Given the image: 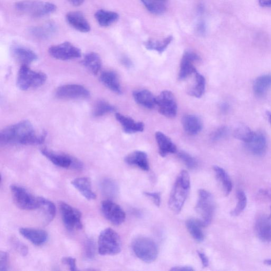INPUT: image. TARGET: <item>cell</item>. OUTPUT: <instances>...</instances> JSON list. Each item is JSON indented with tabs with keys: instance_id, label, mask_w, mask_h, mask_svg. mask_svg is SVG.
<instances>
[{
	"instance_id": "obj_49",
	"label": "cell",
	"mask_w": 271,
	"mask_h": 271,
	"mask_svg": "<svg viewBox=\"0 0 271 271\" xmlns=\"http://www.w3.org/2000/svg\"><path fill=\"white\" fill-rule=\"evenodd\" d=\"M259 198L266 201H271V190L269 189H263L259 192Z\"/></svg>"
},
{
	"instance_id": "obj_47",
	"label": "cell",
	"mask_w": 271,
	"mask_h": 271,
	"mask_svg": "<svg viewBox=\"0 0 271 271\" xmlns=\"http://www.w3.org/2000/svg\"><path fill=\"white\" fill-rule=\"evenodd\" d=\"M144 195L152 199L155 205L160 207L161 202V197L160 192H145Z\"/></svg>"
},
{
	"instance_id": "obj_36",
	"label": "cell",
	"mask_w": 271,
	"mask_h": 271,
	"mask_svg": "<svg viewBox=\"0 0 271 271\" xmlns=\"http://www.w3.org/2000/svg\"><path fill=\"white\" fill-rule=\"evenodd\" d=\"M146 9L150 12L155 14H161L166 10L164 2L160 0H141Z\"/></svg>"
},
{
	"instance_id": "obj_48",
	"label": "cell",
	"mask_w": 271,
	"mask_h": 271,
	"mask_svg": "<svg viewBox=\"0 0 271 271\" xmlns=\"http://www.w3.org/2000/svg\"><path fill=\"white\" fill-rule=\"evenodd\" d=\"M62 262L69 267L72 271L77 270L76 266V259L72 257H65L62 260Z\"/></svg>"
},
{
	"instance_id": "obj_16",
	"label": "cell",
	"mask_w": 271,
	"mask_h": 271,
	"mask_svg": "<svg viewBox=\"0 0 271 271\" xmlns=\"http://www.w3.org/2000/svg\"><path fill=\"white\" fill-rule=\"evenodd\" d=\"M68 24L77 31L84 33L90 31L91 27L85 15L79 11H72L66 15Z\"/></svg>"
},
{
	"instance_id": "obj_46",
	"label": "cell",
	"mask_w": 271,
	"mask_h": 271,
	"mask_svg": "<svg viewBox=\"0 0 271 271\" xmlns=\"http://www.w3.org/2000/svg\"><path fill=\"white\" fill-rule=\"evenodd\" d=\"M9 255L5 252L0 253V271H7L9 268Z\"/></svg>"
},
{
	"instance_id": "obj_42",
	"label": "cell",
	"mask_w": 271,
	"mask_h": 271,
	"mask_svg": "<svg viewBox=\"0 0 271 271\" xmlns=\"http://www.w3.org/2000/svg\"><path fill=\"white\" fill-rule=\"evenodd\" d=\"M178 156L187 168L192 170L197 168L198 165L197 160L189 154L184 151H181L179 153Z\"/></svg>"
},
{
	"instance_id": "obj_2",
	"label": "cell",
	"mask_w": 271,
	"mask_h": 271,
	"mask_svg": "<svg viewBox=\"0 0 271 271\" xmlns=\"http://www.w3.org/2000/svg\"><path fill=\"white\" fill-rule=\"evenodd\" d=\"M190 189V178L186 171L181 172L172 188L169 200L170 209L179 213L184 204Z\"/></svg>"
},
{
	"instance_id": "obj_7",
	"label": "cell",
	"mask_w": 271,
	"mask_h": 271,
	"mask_svg": "<svg viewBox=\"0 0 271 271\" xmlns=\"http://www.w3.org/2000/svg\"><path fill=\"white\" fill-rule=\"evenodd\" d=\"M133 250L136 257L146 263H152L157 258L158 247L154 241L146 237H138L132 242Z\"/></svg>"
},
{
	"instance_id": "obj_23",
	"label": "cell",
	"mask_w": 271,
	"mask_h": 271,
	"mask_svg": "<svg viewBox=\"0 0 271 271\" xmlns=\"http://www.w3.org/2000/svg\"><path fill=\"white\" fill-rule=\"evenodd\" d=\"M116 118L118 122L121 124L124 131L127 134H133L142 132L144 130V124L142 122H135L129 117L125 116L119 113H116Z\"/></svg>"
},
{
	"instance_id": "obj_38",
	"label": "cell",
	"mask_w": 271,
	"mask_h": 271,
	"mask_svg": "<svg viewBox=\"0 0 271 271\" xmlns=\"http://www.w3.org/2000/svg\"><path fill=\"white\" fill-rule=\"evenodd\" d=\"M56 27L53 24L48 23L34 28L32 30V34L37 37L45 39L54 33Z\"/></svg>"
},
{
	"instance_id": "obj_37",
	"label": "cell",
	"mask_w": 271,
	"mask_h": 271,
	"mask_svg": "<svg viewBox=\"0 0 271 271\" xmlns=\"http://www.w3.org/2000/svg\"><path fill=\"white\" fill-rule=\"evenodd\" d=\"M254 134L249 128L242 125L238 126L235 130L234 136L236 139L247 143L251 141Z\"/></svg>"
},
{
	"instance_id": "obj_26",
	"label": "cell",
	"mask_w": 271,
	"mask_h": 271,
	"mask_svg": "<svg viewBox=\"0 0 271 271\" xmlns=\"http://www.w3.org/2000/svg\"><path fill=\"white\" fill-rule=\"evenodd\" d=\"M100 80L102 84L112 91L117 93H122L121 87H120L118 75L113 71H104L100 76Z\"/></svg>"
},
{
	"instance_id": "obj_10",
	"label": "cell",
	"mask_w": 271,
	"mask_h": 271,
	"mask_svg": "<svg viewBox=\"0 0 271 271\" xmlns=\"http://www.w3.org/2000/svg\"><path fill=\"white\" fill-rule=\"evenodd\" d=\"M41 153L57 167L76 170H81L83 168V164L80 161L69 155L57 153L46 148L42 149Z\"/></svg>"
},
{
	"instance_id": "obj_39",
	"label": "cell",
	"mask_w": 271,
	"mask_h": 271,
	"mask_svg": "<svg viewBox=\"0 0 271 271\" xmlns=\"http://www.w3.org/2000/svg\"><path fill=\"white\" fill-rule=\"evenodd\" d=\"M102 192L107 196L114 197L117 194L118 186L114 181L105 179L102 181L100 184Z\"/></svg>"
},
{
	"instance_id": "obj_5",
	"label": "cell",
	"mask_w": 271,
	"mask_h": 271,
	"mask_svg": "<svg viewBox=\"0 0 271 271\" xmlns=\"http://www.w3.org/2000/svg\"><path fill=\"white\" fill-rule=\"evenodd\" d=\"M19 11L34 17L47 16L56 11V6L50 2L25 0L15 4Z\"/></svg>"
},
{
	"instance_id": "obj_9",
	"label": "cell",
	"mask_w": 271,
	"mask_h": 271,
	"mask_svg": "<svg viewBox=\"0 0 271 271\" xmlns=\"http://www.w3.org/2000/svg\"><path fill=\"white\" fill-rule=\"evenodd\" d=\"M59 207L63 223L68 230L74 231L82 228V215L79 210L63 201L59 202Z\"/></svg>"
},
{
	"instance_id": "obj_34",
	"label": "cell",
	"mask_w": 271,
	"mask_h": 271,
	"mask_svg": "<svg viewBox=\"0 0 271 271\" xmlns=\"http://www.w3.org/2000/svg\"><path fill=\"white\" fill-rule=\"evenodd\" d=\"M271 87V75H262L256 80L254 83V92L258 96L264 95Z\"/></svg>"
},
{
	"instance_id": "obj_20",
	"label": "cell",
	"mask_w": 271,
	"mask_h": 271,
	"mask_svg": "<svg viewBox=\"0 0 271 271\" xmlns=\"http://www.w3.org/2000/svg\"><path fill=\"white\" fill-rule=\"evenodd\" d=\"M71 184L88 200H94L96 194L92 191L91 180L88 178H79L72 181Z\"/></svg>"
},
{
	"instance_id": "obj_3",
	"label": "cell",
	"mask_w": 271,
	"mask_h": 271,
	"mask_svg": "<svg viewBox=\"0 0 271 271\" xmlns=\"http://www.w3.org/2000/svg\"><path fill=\"white\" fill-rule=\"evenodd\" d=\"M47 80L46 75L41 72L34 71L27 65H22L18 73L17 85L24 91L40 87Z\"/></svg>"
},
{
	"instance_id": "obj_53",
	"label": "cell",
	"mask_w": 271,
	"mask_h": 271,
	"mask_svg": "<svg viewBox=\"0 0 271 271\" xmlns=\"http://www.w3.org/2000/svg\"><path fill=\"white\" fill-rule=\"evenodd\" d=\"M69 2L75 6H79L84 3L85 0H69Z\"/></svg>"
},
{
	"instance_id": "obj_51",
	"label": "cell",
	"mask_w": 271,
	"mask_h": 271,
	"mask_svg": "<svg viewBox=\"0 0 271 271\" xmlns=\"http://www.w3.org/2000/svg\"><path fill=\"white\" fill-rule=\"evenodd\" d=\"M171 271H193L194 269L191 267L189 266H178L173 267L171 269Z\"/></svg>"
},
{
	"instance_id": "obj_18",
	"label": "cell",
	"mask_w": 271,
	"mask_h": 271,
	"mask_svg": "<svg viewBox=\"0 0 271 271\" xmlns=\"http://www.w3.org/2000/svg\"><path fill=\"white\" fill-rule=\"evenodd\" d=\"M255 228L258 237L264 242H271V218L262 215L256 221Z\"/></svg>"
},
{
	"instance_id": "obj_32",
	"label": "cell",
	"mask_w": 271,
	"mask_h": 271,
	"mask_svg": "<svg viewBox=\"0 0 271 271\" xmlns=\"http://www.w3.org/2000/svg\"><path fill=\"white\" fill-rule=\"evenodd\" d=\"M214 170L216 173V178L221 183L223 190L226 195H228L232 191V183L228 173L224 169L214 166Z\"/></svg>"
},
{
	"instance_id": "obj_57",
	"label": "cell",
	"mask_w": 271,
	"mask_h": 271,
	"mask_svg": "<svg viewBox=\"0 0 271 271\" xmlns=\"http://www.w3.org/2000/svg\"><path fill=\"white\" fill-rule=\"evenodd\" d=\"M160 1H163V2H165V1H166V0H160Z\"/></svg>"
},
{
	"instance_id": "obj_41",
	"label": "cell",
	"mask_w": 271,
	"mask_h": 271,
	"mask_svg": "<svg viewBox=\"0 0 271 271\" xmlns=\"http://www.w3.org/2000/svg\"><path fill=\"white\" fill-rule=\"evenodd\" d=\"M237 203L235 209L231 211L232 216L237 217L240 215L246 207L247 199L243 191L239 190L237 193Z\"/></svg>"
},
{
	"instance_id": "obj_21",
	"label": "cell",
	"mask_w": 271,
	"mask_h": 271,
	"mask_svg": "<svg viewBox=\"0 0 271 271\" xmlns=\"http://www.w3.org/2000/svg\"><path fill=\"white\" fill-rule=\"evenodd\" d=\"M246 145L248 150L254 155H262L266 150V138L262 134L255 133L252 139L249 142L246 143Z\"/></svg>"
},
{
	"instance_id": "obj_29",
	"label": "cell",
	"mask_w": 271,
	"mask_h": 271,
	"mask_svg": "<svg viewBox=\"0 0 271 271\" xmlns=\"http://www.w3.org/2000/svg\"><path fill=\"white\" fill-rule=\"evenodd\" d=\"M82 64L92 74L96 75L101 69V59L100 56L95 52H89L83 59Z\"/></svg>"
},
{
	"instance_id": "obj_30",
	"label": "cell",
	"mask_w": 271,
	"mask_h": 271,
	"mask_svg": "<svg viewBox=\"0 0 271 271\" xmlns=\"http://www.w3.org/2000/svg\"><path fill=\"white\" fill-rule=\"evenodd\" d=\"M43 213L45 221L49 223L54 219L56 214V208L54 203L43 197H39V208Z\"/></svg>"
},
{
	"instance_id": "obj_33",
	"label": "cell",
	"mask_w": 271,
	"mask_h": 271,
	"mask_svg": "<svg viewBox=\"0 0 271 271\" xmlns=\"http://www.w3.org/2000/svg\"><path fill=\"white\" fill-rule=\"evenodd\" d=\"M194 74L195 75L194 84L188 90V93L192 96L199 98L205 93L206 80L204 77L197 71H195Z\"/></svg>"
},
{
	"instance_id": "obj_58",
	"label": "cell",
	"mask_w": 271,
	"mask_h": 271,
	"mask_svg": "<svg viewBox=\"0 0 271 271\" xmlns=\"http://www.w3.org/2000/svg\"><path fill=\"white\" fill-rule=\"evenodd\" d=\"M270 217L271 218V214H270Z\"/></svg>"
},
{
	"instance_id": "obj_12",
	"label": "cell",
	"mask_w": 271,
	"mask_h": 271,
	"mask_svg": "<svg viewBox=\"0 0 271 271\" xmlns=\"http://www.w3.org/2000/svg\"><path fill=\"white\" fill-rule=\"evenodd\" d=\"M156 104L160 114L168 118L177 116V104L175 95L170 91H164L156 97Z\"/></svg>"
},
{
	"instance_id": "obj_31",
	"label": "cell",
	"mask_w": 271,
	"mask_h": 271,
	"mask_svg": "<svg viewBox=\"0 0 271 271\" xmlns=\"http://www.w3.org/2000/svg\"><path fill=\"white\" fill-rule=\"evenodd\" d=\"M186 227L192 237L197 242H202L204 240L202 228L205 227L199 219L188 220L186 222Z\"/></svg>"
},
{
	"instance_id": "obj_22",
	"label": "cell",
	"mask_w": 271,
	"mask_h": 271,
	"mask_svg": "<svg viewBox=\"0 0 271 271\" xmlns=\"http://www.w3.org/2000/svg\"><path fill=\"white\" fill-rule=\"evenodd\" d=\"M155 137L159 147V153L162 157H165L169 154L176 153V145L166 135L162 132H157L155 134Z\"/></svg>"
},
{
	"instance_id": "obj_52",
	"label": "cell",
	"mask_w": 271,
	"mask_h": 271,
	"mask_svg": "<svg viewBox=\"0 0 271 271\" xmlns=\"http://www.w3.org/2000/svg\"><path fill=\"white\" fill-rule=\"evenodd\" d=\"M122 63L124 65L129 68H130L133 65L132 62H131V60L129 58L126 57H123L122 59Z\"/></svg>"
},
{
	"instance_id": "obj_17",
	"label": "cell",
	"mask_w": 271,
	"mask_h": 271,
	"mask_svg": "<svg viewBox=\"0 0 271 271\" xmlns=\"http://www.w3.org/2000/svg\"><path fill=\"white\" fill-rule=\"evenodd\" d=\"M11 51L13 57L22 65H28L38 59L37 54L33 50L20 45H13Z\"/></svg>"
},
{
	"instance_id": "obj_40",
	"label": "cell",
	"mask_w": 271,
	"mask_h": 271,
	"mask_svg": "<svg viewBox=\"0 0 271 271\" xmlns=\"http://www.w3.org/2000/svg\"><path fill=\"white\" fill-rule=\"evenodd\" d=\"M115 110V108L112 105L107 101L102 100L97 102L95 104L93 114L94 117H101Z\"/></svg>"
},
{
	"instance_id": "obj_35",
	"label": "cell",
	"mask_w": 271,
	"mask_h": 271,
	"mask_svg": "<svg viewBox=\"0 0 271 271\" xmlns=\"http://www.w3.org/2000/svg\"><path fill=\"white\" fill-rule=\"evenodd\" d=\"M172 40L173 37L170 36L162 41L155 42L152 40H148L144 43V45L147 49L155 50L159 53L162 54L167 49Z\"/></svg>"
},
{
	"instance_id": "obj_19",
	"label": "cell",
	"mask_w": 271,
	"mask_h": 271,
	"mask_svg": "<svg viewBox=\"0 0 271 271\" xmlns=\"http://www.w3.org/2000/svg\"><path fill=\"white\" fill-rule=\"evenodd\" d=\"M19 232L22 236L37 246L43 245L48 239L47 232L42 229L22 227L20 228Z\"/></svg>"
},
{
	"instance_id": "obj_24",
	"label": "cell",
	"mask_w": 271,
	"mask_h": 271,
	"mask_svg": "<svg viewBox=\"0 0 271 271\" xmlns=\"http://www.w3.org/2000/svg\"><path fill=\"white\" fill-rule=\"evenodd\" d=\"M125 162L130 165H136L143 171L149 170L147 155L139 150L135 151L128 155L125 159Z\"/></svg>"
},
{
	"instance_id": "obj_14",
	"label": "cell",
	"mask_w": 271,
	"mask_h": 271,
	"mask_svg": "<svg viewBox=\"0 0 271 271\" xmlns=\"http://www.w3.org/2000/svg\"><path fill=\"white\" fill-rule=\"evenodd\" d=\"M59 99L73 100L86 99L90 96L89 90L78 85H66L59 87L56 92Z\"/></svg>"
},
{
	"instance_id": "obj_1",
	"label": "cell",
	"mask_w": 271,
	"mask_h": 271,
	"mask_svg": "<svg viewBox=\"0 0 271 271\" xmlns=\"http://www.w3.org/2000/svg\"><path fill=\"white\" fill-rule=\"evenodd\" d=\"M46 137V132L38 134L28 120L7 127L0 134V141L4 144L40 145Z\"/></svg>"
},
{
	"instance_id": "obj_27",
	"label": "cell",
	"mask_w": 271,
	"mask_h": 271,
	"mask_svg": "<svg viewBox=\"0 0 271 271\" xmlns=\"http://www.w3.org/2000/svg\"><path fill=\"white\" fill-rule=\"evenodd\" d=\"M133 96L136 102L145 108L152 109L156 105V97L148 90L135 91L133 93Z\"/></svg>"
},
{
	"instance_id": "obj_56",
	"label": "cell",
	"mask_w": 271,
	"mask_h": 271,
	"mask_svg": "<svg viewBox=\"0 0 271 271\" xmlns=\"http://www.w3.org/2000/svg\"><path fill=\"white\" fill-rule=\"evenodd\" d=\"M264 264L268 266H271V259L266 260L264 261Z\"/></svg>"
},
{
	"instance_id": "obj_28",
	"label": "cell",
	"mask_w": 271,
	"mask_h": 271,
	"mask_svg": "<svg viewBox=\"0 0 271 271\" xmlns=\"http://www.w3.org/2000/svg\"><path fill=\"white\" fill-rule=\"evenodd\" d=\"M95 18L100 26L109 27L115 23L119 18V14L115 12L100 9L94 14Z\"/></svg>"
},
{
	"instance_id": "obj_11",
	"label": "cell",
	"mask_w": 271,
	"mask_h": 271,
	"mask_svg": "<svg viewBox=\"0 0 271 271\" xmlns=\"http://www.w3.org/2000/svg\"><path fill=\"white\" fill-rule=\"evenodd\" d=\"M48 52L51 57L61 61H68L81 56L80 49L68 42L51 46Z\"/></svg>"
},
{
	"instance_id": "obj_54",
	"label": "cell",
	"mask_w": 271,
	"mask_h": 271,
	"mask_svg": "<svg viewBox=\"0 0 271 271\" xmlns=\"http://www.w3.org/2000/svg\"><path fill=\"white\" fill-rule=\"evenodd\" d=\"M259 3L262 6L271 7V0H259Z\"/></svg>"
},
{
	"instance_id": "obj_13",
	"label": "cell",
	"mask_w": 271,
	"mask_h": 271,
	"mask_svg": "<svg viewBox=\"0 0 271 271\" xmlns=\"http://www.w3.org/2000/svg\"><path fill=\"white\" fill-rule=\"evenodd\" d=\"M101 210L105 218L114 225H121L125 221L126 214L123 209L111 200L103 201Z\"/></svg>"
},
{
	"instance_id": "obj_4",
	"label": "cell",
	"mask_w": 271,
	"mask_h": 271,
	"mask_svg": "<svg viewBox=\"0 0 271 271\" xmlns=\"http://www.w3.org/2000/svg\"><path fill=\"white\" fill-rule=\"evenodd\" d=\"M215 209V203L213 195L205 190H200L195 211L199 216V220L205 227L212 222Z\"/></svg>"
},
{
	"instance_id": "obj_45",
	"label": "cell",
	"mask_w": 271,
	"mask_h": 271,
	"mask_svg": "<svg viewBox=\"0 0 271 271\" xmlns=\"http://www.w3.org/2000/svg\"><path fill=\"white\" fill-rule=\"evenodd\" d=\"M228 134V129L227 127L223 126L218 129L212 135V139L213 140H219L227 136Z\"/></svg>"
},
{
	"instance_id": "obj_6",
	"label": "cell",
	"mask_w": 271,
	"mask_h": 271,
	"mask_svg": "<svg viewBox=\"0 0 271 271\" xmlns=\"http://www.w3.org/2000/svg\"><path fill=\"white\" fill-rule=\"evenodd\" d=\"M121 250V239L116 231L108 228L101 232L98 239V251L100 255H116Z\"/></svg>"
},
{
	"instance_id": "obj_43",
	"label": "cell",
	"mask_w": 271,
	"mask_h": 271,
	"mask_svg": "<svg viewBox=\"0 0 271 271\" xmlns=\"http://www.w3.org/2000/svg\"><path fill=\"white\" fill-rule=\"evenodd\" d=\"M95 247L94 241L91 239H88L85 242V254L88 260H92L94 258Z\"/></svg>"
},
{
	"instance_id": "obj_25",
	"label": "cell",
	"mask_w": 271,
	"mask_h": 271,
	"mask_svg": "<svg viewBox=\"0 0 271 271\" xmlns=\"http://www.w3.org/2000/svg\"><path fill=\"white\" fill-rule=\"evenodd\" d=\"M183 129L188 134L194 135L199 133L202 129L201 120L197 116L187 115L182 120Z\"/></svg>"
},
{
	"instance_id": "obj_8",
	"label": "cell",
	"mask_w": 271,
	"mask_h": 271,
	"mask_svg": "<svg viewBox=\"0 0 271 271\" xmlns=\"http://www.w3.org/2000/svg\"><path fill=\"white\" fill-rule=\"evenodd\" d=\"M13 200L19 208L33 210L39 208V197H36L24 187L18 185L10 186Z\"/></svg>"
},
{
	"instance_id": "obj_44",
	"label": "cell",
	"mask_w": 271,
	"mask_h": 271,
	"mask_svg": "<svg viewBox=\"0 0 271 271\" xmlns=\"http://www.w3.org/2000/svg\"><path fill=\"white\" fill-rule=\"evenodd\" d=\"M10 242L15 250H16L23 257H26L28 253V248L25 244L21 242L18 239L14 238H12Z\"/></svg>"
},
{
	"instance_id": "obj_15",
	"label": "cell",
	"mask_w": 271,
	"mask_h": 271,
	"mask_svg": "<svg viewBox=\"0 0 271 271\" xmlns=\"http://www.w3.org/2000/svg\"><path fill=\"white\" fill-rule=\"evenodd\" d=\"M199 56L192 51H185L180 64L179 79L183 80L197 71L195 63L199 61Z\"/></svg>"
},
{
	"instance_id": "obj_55",
	"label": "cell",
	"mask_w": 271,
	"mask_h": 271,
	"mask_svg": "<svg viewBox=\"0 0 271 271\" xmlns=\"http://www.w3.org/2000/svg\"><path fill=\"white\" fill-rule=\"evenodd\" d=\"M198 31L202 33L205 32V25L203 23H200L198 26Z\"/></svg>"
},
{
	"instance_id": "obj_50",
	"label": "cell",
	"mask_w": 271,
	"mask_h": 271,
	"mask_svg": "<svg viewBox=\"0 0 271 271\" xmlns=\"http://www.w3.org/2000/svg\"><path fill=\"white\" fill-rule=\"evenodd\" d=\"M198 255L201 261L202 266L204 268H207L209 266V261L207 255L202 252L198 251Z\"/></svg>"
}]
</instances>
